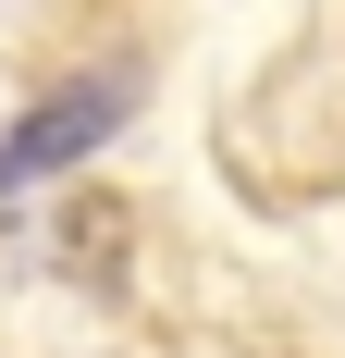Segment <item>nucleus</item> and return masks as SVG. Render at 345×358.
I'll use <instances>...</instances> for the list:
<instances>
[{"mask_svg": "<svg viewBox=\"0 0 345 358\" xmlns=\"http://www.w3.org/2000/svg\"><path fill=\"white\" fill-rule=\"evenodd\" d=\"M124 124H136V74H74V87H50L37 111H13V124H0V198H25V185H50L62 161L111 148Z\"/></svg>", "mask_w": 345, "mask_h": 358, "instance_id": "1", "label": "nucleus"}]
</instances>
